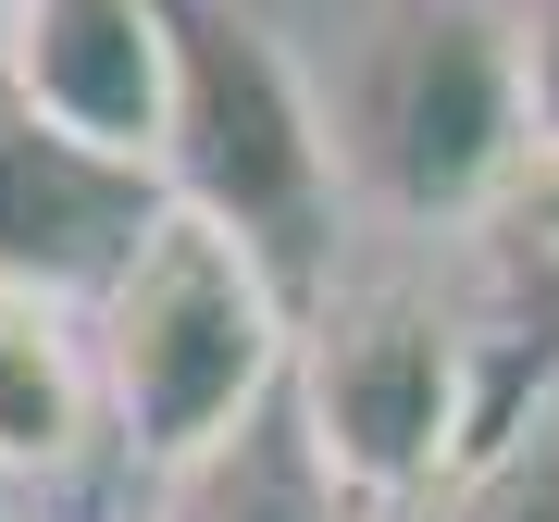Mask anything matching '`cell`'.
I'll list each match as a JSON object with an SVG mask.
<instances>
[{"label": "cell", "instance_id": "cell-8", "mask_svg": "<svg viewBox=\"0 0 559 522\" xmlns=\"http://www.w3.org/2000/svg\"><path fill=\"white\" fill-rule=\"evenodd\" d=\"M448 522H559V423H522V436H498L473 473H460Z\"/></svg>", "mask_w": 559, "mask_h": 522}, {"label": "cell", "instance_id": "cell-1", "mask_svg": "<svg viewBox=\"0 0 559 522\" xmlns=\"http://www.w3.org/2000/svg\"><path fill=\"white\" fill-rule=\"evenodd\" d=\"M100 411L150 473H200L261 423V399L299 361V299L200 212H162L138 261L87 299Z\"/></svg>", "mask_w": 559, "mask_h": 522}, {"label": "cell", "instance_id": "cell-5", "mask_svg": "<svg viewBox=\"0 0 559 522\" xmlns=\"http://www.w3.org/2000/svg\"><path fill=\"white\" fill-rule=\"evenodd\" d=\"M162 212H175L162 175L75 150L62 124H38L13 87H0V286L87 311L124 261H138V237H150Z\"/></svg>", "mask_w": 559, "mask_h": 522}, {"label": "cell", "instance_id": "cell-7", "mask_svg": "<svg viewBox=\"0 0 559 522\" xmlns=\"http://www.w3.org/2000/svg\"><path fill=\"white\" fill-rule=\"evenodd\" d=\"M87 423H100V348H87V311L0 286V473H75Z\"/></svg>", "mask_w": 559, "mask_h": 522}, {"label": "cell", "instance_id": "cell-6", "mask_svg": "<svg viewBox=\"0 0 559 522\" xmlns=\"http://www.w3.org/2000/svg\"><path fill=\"white\" fill-rule=\"evenodd\" d=\"M0 87L38 124H62L75 150L162 175V138H175V13L162 0H25Z\"/></svg>", "mask_w": 559, "mask_h": 522}, {"label": "cell", "instance_id": "cell-2", "mask_svg": "<svg viewBox=\"0 0 559 522\" xmlns=\"http://www.w3.org/2000/svg\"><path fill=\"white\" fill-rule=\"evenodd\" d=\"M175 13V138H162V200L224 224L286 299H323V237L348 200V138L323 124L274 25L237 0H162Z\"/></svg>", "mask_w": 559, "mask_h": 522}, {"label": "cell", "instance_id": "cell-10", "mask_svg": "<svg viewBox=\"0 0 559 522\" xmlns=\"http://www.w3.org/2000/svg\"><path fill=\"white\" fill-rule=\"evenodd\" d=\"M13 25H25V0H0V62H13Z\"/></svg>", "mask_w": 559, "mask_h": 522}, {"label": "cell", "instance_id": "cell-4", "mask_svg": "<svg viewBox=\"0 0 559 522\" xmlns=\"http://www.w3.org/2000/svg\"><path fill=\"white\" fill-rule=\"evenodd\" d=\"M535 162V112H522V50L510 13L485 0H411L348 87V175L411 224L498 212Z\"/></svg>", "mask_w": 559, "mask_h": 522}, {"label": "cell", "instance_id": "cell-3", "mask_svg": "<svg viewBox=\"0 0 559 522\" xmlns=\"http://www.w3.org/2000/svg\"><path fill=\"white\" fill-rule=\"evenodd\" d=\"M286 399H299V448L323 461V485L360 510H399L473 461V336L411 274L323 286L299 311Z\"/></svg>", "mask_w": 559, "mask_h": 522}, {"label": "cell", "instance_id": "cell-9", "mask_svg": "<svg viewBox=\"0 0 559 522\" xmlns=\"http://www.w3.org/2000/svg\"><path fill=\"white\" fill-rule=\"evenodd\" d=\"M510 50H522V112H535V150H559V0H522V13H510Z\"/></svg>", "mask_w": 559, "mask_h": 522}]
</instances>
